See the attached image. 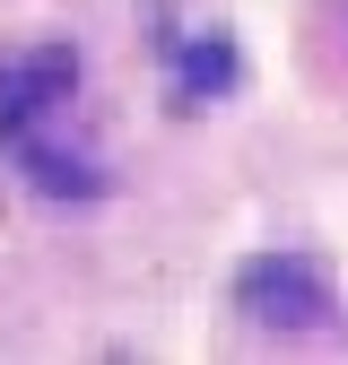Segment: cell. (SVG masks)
I'll return each instance as SVG.
<instances>
[{
    "label": "cell",
    "instance_id": "6da1fadb",
    "mask_svg": "<svg viewBox=\"0 0 348 365\" xmlns=\"http://www.w3.org/2000/svg\"><path fill=\"white\" fill-rule=\"evenodd\" d=\"M235 296H244V313H252L261 331H322L331 313H339V304H331V279H322L314 261H296V252L252 261Z\"/></svg>",
    "mask_w": 348,
    "mask_h": 365
},
{
    "label": "cell",
    "instance_id": "7a4b0ae2",
    "mask_svg": "<svg viewBox=\"0 0 348 365\" xmlns=\"http://www.w3.org/2000/svg\"><path fill=\"white\" fill-rule=\"evenodd\" d=\"M70 87H78V61L70 53H35V61H18V70H0V122H35L44 105H70Z\"/></svg>",
    "mask_w": 348,
    "mask_h": 365
},
{
    "label": "cell",
    "instance_id": "3957f363",
    "mask_svg": "<svg viewBox=\"0 0 348 365\" xmlns=\"http://www.w3.org/2000/svg\"><path fill=\"white\" fill-rule=\"evenodd\" d=\"M18 157L35 174V192H53V200H87V192H105V174L87 165L78 148H53V140H35V130H18Z\"/></svg>",
    "mask_w": 348,
    "mask_h": 365
},
{
    "label": "cell",
    "instance_id": "277c9868",
    "mask_svg": "<svg viewBox=\"0 0 348 365\" xmlns=\"http://www.w3.org/2000/svg\"><path fill=\"white\" fill-rule=\"evenodd\" d=\"M227 70H235V61H227V43H200V53L183 61V87H227Z\"/></svg>",
    "mask_w": 348,
    "mask_h": 365
}]
</instances>
